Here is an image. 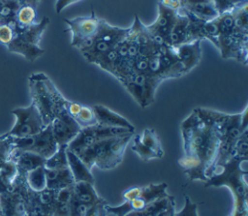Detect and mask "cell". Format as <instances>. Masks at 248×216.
<instances>
[{"mask_svg": "<svg viewBox=\"0 0 248 216\" xmlns=\"http://www.w3.org/2000/svg\"><path fill=\"white\" fill-rule=\"evenodd\" d=\"M180 2H181V4H182V2H184V1H187V0H179Z\"/></svg>", "mask_w": 248, "mask_h": 216, "instance_id": "obj_44", "label": "cell"}, {"mask_svg": "<svg viewBox=\"0 0 248 216\" xmlns=\"http://www.w3.org/2000/svg\"><path fill=\"white\" fill-rule=\"evenodd\" d=\"M22 4L18 0H0V25L16 24V16Z\"/></svg>", "mask_w": 248, "mask_h": 216, "instance_id": "obj_25", "label": "cell"}, {"mask_svg": "<svg viewBox=\"0 0 248 216\" xmlns=\"http://www.w3.org/2000/svg\"><path fill=\"white\" fill-rule=\"evenodd\" d=\"M184 156L195 161L200 180L206 181L216 172L219 137L215 127L194 109L181 123Z\"/></svg>", "mask_w": 248, "mask_h": 216, "instance_id": "obj_1", "label": "cell"}, {"mask_svg": "<svg viewBox=\"0 0 248 216\" xmlns=\"http://www.w3.org/2000/svg\"><path fill=\"white\" fill-rule=\"evenodd\" d=\"M105 202H107V201H102V202H100V203H95V204L90 205V206L88 207L87 211H86L85 216H98V215H99V211H100V206H101L103 203H105Z\"/></svg>", "mask_w": 248, "mask_h": 216, "instance_id": "obj_41", "label": "cell"}, {"mask_svg": "<svg viewBox=\"0 0 248 216\" xmlns=\"http://www.w3.org/2000/svg\"><path fill=\"white\" fill-rule=\"evenodd\" d=\"M132 139H133V142H134V144L132 146V149H133L134 152H136L138 154V156L142 161L158 159V156L152 150H150L148 147H146L145 145H143L140 142L138 135L135 138H132Z\"/></svg>", "mask_w": 248, "mask_h": 216, "instance_id": "obj_34", "label": "cell"}, {"mask_svg": "<svg viewBox=\"0 0 248 216\" xmlns=\"http://www.w3.org/2000/svg\"><path fill=\"white\" fill-rule=\"evenodd\" d=\"M16 122L6 135L14 138H25L41 132L45 127L42 116L36 107L31 103L24 108H16L11 111Z\"/></svg>", "mask_w": 248, "mask_h": 216, "instance_id": "obj_10", "label": "cell"}, {"mask_svg": "<svg viewBox=\"0 0 248 216\" xmlns=\"http://www.w3.org/2000/svg\"><path fill=\"white\" fill-rule=\"evenodd\" d=\"M66 154L68 160V167L71 170L75 182L86 181L94 184V177L91 173V170L84 165L80 158L68 148L66 149Z\"/></svg>", "mask_w": 248, "mask_h": 216, "instance_id": "obj_20", "label": "cell"}, {"mask_svg": "<svg viewBox=\"0 0 248 216\" xmlns=\"http://www.w3.org/2000/svg\"><path fill=\"white\" fill-rule=\"evenodd\" d=\"M73 199L88 206L95 203H100L105 201L104 199L98 196L97 192L93 187V184L86 181L75 182Z\"/></svg>", "mask_w": 248, "mask_h": 216, "instance_id": "obj_22", "label": "cell"}, {"mask_svg": "<svg viewBox=\"0 0 248 216\" xmlns=\"http://www.w3.org/2000/svg\"><path fill=\"white\" fill-rule=\"evenodd\" d=\"M217 27V48L224 59L247 64L248 29L235 23L233 12L224 13L213 19Z\"/></svg>", "mask_w": 248, "mask_h": 216, "instance_id": "obj_5", "label": "cell"}, {"mask_svg": "<svg viewBox=\"0 0 248 216\" xmlns=\"http://www.w3.org/2000/svg\"><path fill=\"white\" fill-rule=\"evenodd\" d=\"M129 32L130 27L121 28L113 26L101 18L99 29L94 36L91 45L85 50L81 51V54L89 63L95 64L100 57L115 48L123 40H125Z\"/></svg>", "mask_w": 248, "mask_h": 216, "instance_id": "obj_7", "label": "cell"}, {"mask_svg": "<svg viewBox=\"0 0 248 216\" xmlns=\"http://www.w3.org/2000/svg\"><path fill=\"white\" fill-rule=\"evenodd\" d=\"M14 148L12 137L4 134L0 136V165L10 160L11 152Z\"/></svg>", "mask_w": 248, "mask_h": 216, "instance_id": "obj_35", "label": "cell"}, {"mask_svg": "<svg viewBox=\"0 0 248 216\" xmlns=\"http://www.w3.org/2000/svg\"><path fill=\"white\" fill-rule=\"evenodd\" d=\"M12 139L14 148L35 153L45 159L52 156L59 147L53 137L50 124L38 134L25 138L12 137Z\"/></svg>", "mask_w": 248, "mask_h": 216, "instance_id": "obj_9", "label": "cell"}, {"mask_svg": "<svg viewBox=\"0 0 248 216\" xmlns=\"http://www.w3.org/2000/svg\"><path fill=\"white\" fill-rule=\"evenodd\" d=\"M66 149H67V145L59 146L57 151L52 156L46 159L44 167L46 169H52V170H60V169L69 168Z\"/></svg>", "mask_w": 248, "mask_h": 216, "instance_id": "obj_30", "label": "cell"}, {"mask_svg": "<svg viewBox=\"0 0 248 216\" xmlns=\"http://www.w3.org/2000/svg\"><path fill=\"white\" fill-rule=\"evenodd\" d=\"M22 5H31L35 8H37L38 4L40 3L41 0H18Z\"/></svg>", "mask_w": 248, "mask_h": 216, "instance_id": "obj_42", "label": "cell"}, {"mask_svg": "<svg viewBox=\"0 0 248 216\" xmlns=\"http://www.w3.org/2000/svg\"><path fill=\"white\" fill-rule=\"evenodd\" d=\"M140 142L152 150L158 158H162L164 156V150L161 144V141L153 129H144L140 135H138Z\"/></svg>", "mask_w": 248, "mask_h": 216, "instance_id": "obj_27", "label": "cell"}, {"mask_svg": "<svg viewBox=\"0 0 248 216\" xmlns=\"http://www.w3.org/2000/svg\"><path fill=\"white\" fill-rule=\"evenodd\" d=\"M31 103L40 112L46 126L66 111L69 102L44 73H34L28 77Z\"/></svg>", "mask_w": 248, "mask_h": 216, "instance_id": "obj_3", "label": "cell"}, {"mask_svg": "<svg viewBox=\"0 0 248 216\" xmlns=\"http://www.w3.org/2000/svg\"><path fill=\"white\" fill-rule=\"evenodd\" d=\"M88 207H89L88 205L78 202L73 199L71 201V205H70V215L69 216H85Z\"/></svg>", "mask_w": 248, "mask_h": 216, "instance_id": "obj_39", "label": "cell"}, {"mask_svg": "<svg viewBox=\"0 0 248 216\" xmlns=\"http://www.w3.org/2000/svg\"><path fill=\"white\" fill-rule=\"evenodd\" d=\"M132 138L133 134L102 139L76 154L90 170L93 166L105 170H111L122 162L125 149Z\"/></svg>", "mask_w": 248, "mask_h": 216, "instance_id": "obj_6", "label": "cell"}, {"mask_svg": "<svg viewBox=\"0 0 248 216\" xmlns=\"http://www.w3.org/2000/svg\"><path fill=\"white\" fill-rule=\"evenodd\" d=\"M25 173L18 172L11 188L0 192V216H24L26 210L23 187Z\"/></svg>", "mask_w": 248, "mask_h": 216, "instance_id": "obj_12", "label": "cell"}, {"mask_svg": "<svg viewBox=\"0 0 248 216\" xmlns=\"http://www.w3.org/2000/svg\"><path fill=\"white\" fill-rule=\"evenodd\" d=\"M7 48L11 52L20 54L30 62L35 61L45 52V50L42 47H40V46L29 45L16 35L12 42L7 46Z\"/></svg>", "mask_w": 248, "mask_h": 216, "instance_id": "obj_23", "label": "cell"}, {"mask_svg": "<svg viewBox=\"0 0 248 216\" xmlns=\"http://www.w3.org/2000/svg\"><path fill=\"white\" fill-rule=\"evenodd\" d=\"M10 159L16 165L18 172L27 173L39 167L45 166L46 159L29 151L13 148Z\"/></svg>", "mask_w": 248, "mask_h": 216, "instance_id": "obj_17", "label": "cell"}, {"mask_svg": "<svg viewBox=\"0 0 248 216\" xmlns=\"http://www.w3.org/2000/svg\"><path fill=\"white\" fill-rule=\"evenodd\" d=\"M233 157H237L244 162L248 159V129L243 131L237 139L233 150Z\"/></svg>", "mask_w": 248, "mask_h": 216, "instance_id": "obj_33", "label": "cell"}, {"mask_svg": "<svg viewBox=\"0 0 248 216\" xmlns=\"http://www.w3.org/2000/svg\"><path fill=\"white\" fill-rule=\"evenodd\" d=\"M81 0H56L55 2V6H54V9H55V12L57 14H60L62 11H64L68 6L72 5V4H75L77 2H79Z\"/></svg>", "mask_w": 248, "mask_h": 216, "instance_id": "obj_40", "label": "cell"}, {"mask_svg": "<svg viewBox=\"0 0 248 216\" xmlns=\"http://www.w3.org/2000/svg\"><path fill=\"white\" fill-rule=\"evenodd\" d=\"M75 184V183H74ZM74 184L55 190L54 210L52 216H69L70 205L73 200Z\"/></svg>", "mask_w": 248, "mask_h": 216, "instance_id": "obj_24", "label": "cell"}, {"mask_svg": "<svg viewBox=\"0 0 248 216\" xmlns=\"http://www.w3.org/2000/svg\"><path fill=\"white\" fill-rule=\"evenodd\" d=\"M92 108L96 116L97 124L108 127L124 128L132 132H135V127L130 121H128L125 117L121 116L120 114L112 111L108 108L103 105H95L92 107Z\"/></svg>", "mask_w": 248, "mask_h": 216, "instance_id": "obj_16", "label": "cell"}, {"mask_svg": "<svg viewBox=\"0 0 248 216\" xmlns=\"http://www.w3.org/2000/svg\"><path fill=\"white\" fill-rule=\"evenodd\" d=\"M200 117L210 122L216 129L220 144L216 160V172L221 165L233 157V150L237 139L243 131L248 129V107L240 113L228 114L212 109L198 108L195 109Z\"/></svg>", "mask_w": 248, "mask_h": 216, "instance_id": "obj_2", "label": "cell"}, {"mask_svg": "<svg viewBox=\"0 0 248 216\" xmlns=\"http://www.w3.org/2000/svg\"><path fill=\"white\" fill-rule=\"evenodd\" d=\"M37 12L36 8L31 5H22L16 14V24L18 27H26L35 23Z\"/></svg>", "mask_w": 248, "mask_h": 216, "instance_id": "obj_29", "label": "cell"}, {"mask_svg": "<svg viewBox=\"0 0 248 216\" xmlns=\"http://www.w3.org/2000/svg\"><path fill=\"white\" fill-rule=\"evenodd\" d=\"M190 27L188 17L179 11L177 18L169 35V46L175 47L180 45L190 43Z\"/></svg>", "mask_w": 248, "mask_h": 216, "instance_id": "obj_19", "label": "cell"}, {"mask_svg": "<svg viewBox=\"0 0 248 216\" xmlns=\"http://www.w3.org/2000/svg\"><path fill=\"white\" fill-rule=\"evenodd\" d=\"M27 190H28V185L27 183H25L23 187V195H24L25 204H26V210H25L24 216H47L29 199L27 195Z\"/></svg>", "mask_w": 248, "mask_h": 216, "instance_id": "obj_36", "label": "cell"}, {"mask_svg": "<svg viewBox=\"0 0 248 216\" xmlns=\"http://www.w3.org/2000/svg\"><path fill=\"white\" fill-rule=\"evenodd\" d=\"M15 37V31L11 25H0V44L8 46Z\"/></svg>", "mask_w": 248, "mask_h": 216, "instance_id": "obj_38", "label": "cell"}, {"mask_svg": "<svg viewBox=\"0 0 248 216\" xmlns=\"http://www.w3.org/2000/svg\"><path fill=\"white\" fill-rule=\"evenodd\" d=\"M45 172H46V188L48 189L58 190L75 183L74 177L69 168L60 169V170H52V169L45 168Z\"/></svg>", "mask_w": 248, "mask_h": 216, "instance_id": "obj_21", "label": "cell"}, {"mask_svg": "<svg viewBox=\"0 0 248 216\" xmlns=\"http://www.w3.org/2000/svg\"><path fill=\"white\" fill-rule=\"evenodd\" d=\"M18 174L16 165L11 159L0 165V192L11 188Z\"/></svg>", "mask_w": 248, "mask_h": 216, "instance_id": "obj_26", "label": "cell"}, {"mask_svg": "<svg viewBox=\"0 0 248 216\" xmlns=\"http://www.w3.org/2000/svg\"><path fill=\"white\" fill-rule=\"evenodd\" d=\"M172 51L182 65L185 74L195 68L202 58L201 41H194L172 47Z\"/></svg>", "mask_w": 248, "mask_h": 216, "instance_id": "obj_15", "label": "cell"}, {"mask_svg": "<svg viewBox=\"0 0 248 216\" xmlns=\"http://www.w3.org/2000/svg\"><path fill=\"white\" fill-rule=\"evenodd\" d=\"M204 21H210L219 15L210 0H187L182 2L181 9Z\"/></svg>", "mask_w": 248, "mask_h": 216, "instance_id": "obj_18", "label": "cell"}, {"mask_svg": "<svg viewBox=\"0 0 248 216\" xmlns=\"http://www.w3.org/2000/svg\"><path fill=\"white\" fill-rule=\"evenodd\" d=\"M130 134H134V132L124 128L108 127L95 124L89 127L81 128L78 136L67 145V148L74 153H77L102 139L126 136Z\"/></svg>", "mask_w": 248, "mask_h": 216, "instance_id": "obj_11", "label": "cell"}, {"mask_svg": "<svg viewBox=\"0 0 248 216\" xmlns=\"http://www.w3.org/2000/svg\"><path fill=\"white\" fill-rule=\"evenodd\" d=\"M108 204V202H105L103 203L101 206H100V211H99V215L98 216H107V211H106V205Z\"/></svg>", "mask_w": 248, "mask_h": 216, "instance_id": "obj_43", "label": "cell"}, {"mask_svg": "<svg viewBox=\"0 0 248 216\" xmlns=\"http://www.w3.org/2000/svg\"><path fill=\"white\" fill-rule=\"evenodd\" d=\"M185 203L179 212H175L173 216H198V206L189 197L185 196Z\"/></svg>", "mask_w": 248, "mask_h": 216, "instance_id": "obj_37", "label": "cell"}, {"mask_svg": "<svg viewBox=\"0 0 248 216\" xmlns=\"http://www.w3.org/2000/svg\"><path fill=\"white\" fill-rule=\"evenodd\" d=\"M244 161L232 157L228 162L220 166V171L215 172L204 182V187L226 186L230 189L233 198V210L231 216H247V183L245 176L247 170L240 168Z\"/></svg>", "mask_w": 248, "mask_h": 216, "instance_id": "obj_4", "label": "cell"}, {"mask_svg": "<svg viewBox=\"0 0 248 216\" xmlns=\"http://www.w3.org/2000/svg\"><path fill=\"white\" fill-rule=\"evenodd\" d=\"M50 127L58 146L68 145L81 130V127L67 111H64L53 119Z\"/></svg>", "mask_w": 248, "mask_h": 216, "instance_id": "obj_14", "label": "cell"}, {"mask_svg": "<svg viewBox=\"0 0 248 216\" xmlns=\"http://www.w3.org/2000/svg\"><path fill=\"white\" fill-rule=\"evenodd\" d=\"M100 20L95 12L92 10L90 15L78 16L75 18H64L72 35L71 46L77 47L80 52L85 50L92 43L96 35Z\"/></svg>", "mask_w": 248, "mask_h": 216, "instance_id": "obj_8", "label": "cell"}, {"mask_svg": "<svg viewBox=\"0 0 248 216\" xmlns=\"http://www.w3.org/2000/svg\"><path fill=\"white\" fill-rule=\"evenodd\" d=\"M74 119L78 122V124L81 128H85V127H89L97 124L96 116L92 107H87L83 105L81 107L80 111L78 113V115Z\"/></svg>", "mask_w": 248, "mask_h": 216, "instance_id": "obj_31", "label": "cell"}, {"mask_svg": "<svg viewBox=\"0 0 248 216\" xmlns=\"http://www.w3.org/2000/svg\"><path fill=\"white\" fill-rule=\"evenodd\" d=\"M218 15L232 12L239 7L247 5V0H210Z\"/></svg>", "mask_w": 248, "mask_h": 216, "instance_id": "obj_32", "label": "cell"}, {"mask_svg": "<svg viewBox=\"0 0 248 216\" xmlns=\"http://www.w3.org/2000/svg\"><path fill=\"white\" fill-rule=\"evenodd\" d=\"M178 13L179 11L158 3V16L156 20L150 25H145L152 41L159 47L169 46V35L177 18Z\"/></svg>", "mask_w": 248, "mask_h": 216, "instance_id": "obj_13", "label": "cell"}, {"mask_svg": "<svg viewBox=\"0 0 248 216\" xmlns=\"http://www.w3.org/2000/svg\"><path fill=\"white\" fill-rule=\"evenodd\" d=\"M28 187L35 192H40L46 188V178L45 167H39L25 174Z\"/></svg>", "mask_w": 248, "mask_h": 216, "instance_id": "obj_28", "label": "cell"}]
</instances>
